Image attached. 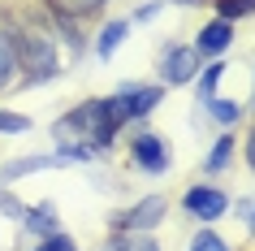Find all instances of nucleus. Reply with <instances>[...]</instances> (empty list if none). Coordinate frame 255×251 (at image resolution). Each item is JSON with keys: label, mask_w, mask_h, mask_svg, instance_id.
I'll use <instances>...</instances> for the list:
<instances>
[{"label": "nucleus", "mask_w": 255, "mask_h": 251, "mask_svg": "<svg viewBox=\"0 0 255 251\" xmlns=\"http://www.w3.org/2000/svg\"><path fill=\"white\" fill-rule=\"evenodd\" d=\"M48 165H61L56 156H26V160H13V165H4V182H13V178H22V173H35V169H48Z\"/></svg>", "instance_id": "obj_9"}, {"label": "nucleus", "mask_w": 255, "mask_h": 251, "mask_svg": "<svg viewBox=\"0 0 255 251\" xmlns=\"http://www.w3.org/2000/svg\"><path fill=\"white\" fill-rule=\"evenodd\" d=\"M164 212H169V199H164V195H147V199H138L134 208L121 217V230H130V234H147L151 225L164 221Z\"/></svg>", "instance_id": "obj_2"}, {"label": "nucleus", "mask_w": 255, "mask_h": 251, "mask_svg": "<svg viewBox=\"0 0 255 251\" xmlns=\"http://www.w3.org/2000/svg\"><path fill=\"white\" fill-rule=\"evenodd\" d=\"M35 251H78V247H74V238H69V234H52V238H43Z\"/></svg>", "instance_id": "obj_18"}, {"label": "nucleus", "mask_w": 255, "mask_h": 251, "mask_svg": "<svg viewBox=\"0 0 255 251\" xmlns=\"http://www.w3.org/2000/svg\"><path fill=\"white\" fill-rule=\"evenodd\" d=\"M190 251H229V247H225V243H221L216 234H208V230H203V234L190 243Z\"/></svg>", "instance_id": "obj_19"}, {"label": "nucleus", "mask_w": 255, "mask_h": 251, "mask_svg": "<svg viewBox=\"0 0 255 251\" xmlns=\"http://www.w3.org/2000/svg\"><path fill=\"white\" fill-rule=\"evenodd\" d=\"M13 52L17 61L26 65V78L30 82H43L56 74V48L48 39H39V35H22V39H13Z\"/></svg>", "instance_id": "obj_1"}, {"label": "nucleus", "mask_w": 255, "mask_h": 251, "mask_svg": "<svg viewBox=\"0 0 255 251\" xmlns=\"http://www.w3.org/2000/svg\"><path fill=\"white\" fill-rule=\"evenodd\" d=\"M126 30H130L126 22H108V26L100 30V56H104V61H108L113 52H117V43L126 39Z\"/></svg>", "instance_id": "obj_11"}, {"label": "nucleus", "mask_w": 255, "mask_h": 251, "mask_svg": "<svg viewBox=\"0 0 255 251\" xmlns=\"http://www.w3.org/2000/svg\"><path fill=\"white\" fill-rule=\"evenodd\" d=\"M0 130L22 134V130H30V117H13V113H0Z\"/></svg>", "instance_id": "obj_20"}, {"label": "nucleus", "mask_w": 255, "mask_h": 251, "mask_svg": "<svg viewBox=\"0 0 255 251\" xmlns=\"http://www.w3.org/2000/svg\"><path fill=\"white\" fill-rule=\"evenodd\" d=\"M104 251H160V247H156L147 234H130V230H126V234H117L113 243H104Z\"/></svg>", "instance_id": "obj_10"}, {"label": "nucleus", "mask_w": 255, "mask_h": 251, "mask_svg": "<svg viewBox=\"0 0 255 251\" xmlns=\"http://www.w3.org/2000/svg\"><path fill=\"white\" fill-rule=\"evenodd\" d=\"M208 108H212V117L221 121V126H234V121H238V104H234V100H208Z\"/></svg>", "instance_id": "obj_15"}, {"label": "nucleus", "mask_w": 255, "mask_h": 251, "mask_svg": "<svg viewBox=\"0 0 255 251\" xmlns=\"http://www.w3.org/2000/svg\"><path fill=\"white\" fill-rule=\"evenodd\" d=\"M247 160H251V169H255V130H251V139H247Z\"/></svg>", "instance_id": "obj_22"}, {"label": "nucleus", "mask_w": 255, "mask_h": 251, "mask_svg": "<svg viewBox=\"0 0 255 251\" xmlns=\"http://www.w3.org/2000/svg\"><path fill=\"white\" fill-rule=\"evenodd\" d=\"M17 74V52H13V39L0 35V87H9V78Z\"/></svg>", "instance_id": "obj_12"}, {"label": "nucleus", "mask_w": 255, "mask_h": 251, "mask_svg": "<svg viewBox=\"0 0 255 251\" xmlns=\"http://www.w3.org/2000/svg\"><path fill=\"white\" fill-rule=\"evenodd\" d=\"M130 152H134V160L147 173H164V169H169V143L156 139V134H138L134 143H130Z\"/></svg>", "instance_id": "obj_4"}, {"label": "nucleus", "mask_w": 255, "mask_h": 251, "mask_svg": "<svg viewBox=\"0 0 255 251\" xmlns=\"http://www.w3.org/2000/svg\"><path fill=\"white\" fill-rule=\"evenodd\" d=\"M221 74H225V69H221V61H216V65H208V69L199 74V100H203V104L212 100V91H216V82H221Z\"/></svg>", "instance_id": "obj_14"}, {"label": "nucleus", "mask_w": 255, "mask_h": 251, "mask_svg": "<svg viewBox=\"0 0 255 251\" xmlns=\"http://www.w3.org/2000/svg\"><path fill=\"white\" fill-rule=\"evenodd\" d=\"M126 113H130V117H143V113H151V108L160 104V87H126Z\"/></svg>", "instance_id": "obj_7"}, {"label": "nucleus", "mask_w": 255, "mask_h": 251, "mask_svg": "<svg viewBox=\"0 0 255 251\" xmlns=\"http://www.w3.org/2000/svg\"><path fill=\"white\" fill-rule=\"evenodd\" d=\"M229 156H234V139H221V143H216V152L208 156V169H212V173H221V169L229 165Z\"/></svg>", "instance_id": "obj_16"}, {"label": "nucleus", "mask_w": 255, "mask_h": 251, "mask_svg": "<svg viewBox=\"0 0 255 251\" xmlns=\"http://www.w3.org/2000/svg\"><path fill=\"white\" fill-rule=\"evenodd\" d=\"M0 212H9L13 221H22V217H26V204H17L13 195H4V191H0Z\"/></svg>", "instance_id": "obj_21"}, {"label": "nucleus", "mask_w": 255, "mask_h": 251, "mask_svg": "<svg viewBox=\"0 0 255 251\" xmlns=\"http://www.w3.org/2000/svg\"><path fill=\"white\" fill-rule=\"evenodd\" d=\"M229 43H234V26H229V22H221V17H216V22H208V26L199 30V48H195V52H208V56H221L229 48Z\"/></svg>", "instance_id": "obj_6"}, {"label": "nucleus", "mask_w": 255, "mask_h": 251, "mask_svg": "<svg viewBox=\"0 0 255 251\" xmlns=\"http://www.w3.org/2000/svg\"><path fill=\"white\" fill-rule=\"evenodd\" d=\"M186 212L190 217H199V221H216L221 212L229 208V199L221 195V191H212V186H195V191H186Z\"/></svg>", "instance_id": "obj_3"}, {"label": "nucleus", "mask_w": 255, "mask_h": 251, "mask_svg": "<svg viewBox=\"0 0 255 251\" xmlns=\"http://www.w3.org/2000/svg\"><path fill=\"white\" fill-rule=\"evenodd\" d=\"M216 13H221V22L251 17V13H255V0H216Z\"/></svg>", "instance_id": "obj_13"}, {"label": "nucleus", "mask_w": 255, "mask_h": 251, "mask_svg": "<svg viewBox=\"0 0 255 251\" xmlns=\"http://www.w3.org/2000/svg\"><path fill=\"white\" fill-rule=\"evenodd\" d=\"M242 208H247V212H251V230H255V204H242Z\"/></svg>", "instance_id": "obj_23"}, {"label": "nucleus", "mask_w": 255, "mask_h": 251, "mask_svg": "<svg viewBox=\"0 0 255 251\" xmlns=\"http://www.w3.org/2000/svg\"><path fill=\"white\" fill-rule=\"evenodd\" d=\"M195 65H199V52L186 48V43L169 48L164 61H160V69H164V78H169V82H190V78H195Z\"/></svg>", "instance_id": "obj_5"}, {"label": "nucleus", "mask_w": 255, "mask_h": 251, "mask_svg": "<svg viewBox=\"0 0 255 251\" xmlns=\"http://www.w3.org/2000/svg\"><path fill=\"white\" fill-rule=\"evenodd\" d=\"M22 225H26L30 234H39V238H52V234H61V221L52 217V204H39V208H26Z\"/></svg>", "instance_id": "obj_8"}, {"label": "nucleus", "mask_w": 255, "mask_h": 251, "mask_svg": "<svg viewBox=\"0 0 255 251\" xmlns=\"http://www.w3.org/2000/svg\"><path fill=\"white\" fill-rule=\"evenodd\" d=\"M104 0H56V13H91V9H100Z\"/></svg>", "instance_id": "obj_17"}]
</instances>
